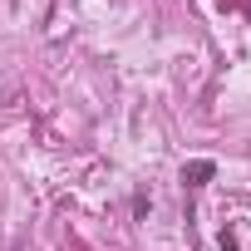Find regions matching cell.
I'll list each match as a JSON object with an SVG mask.
<instances>
[{"label":"cell","instance_id":"6da1fadb","mask_svg":"<svg viewBox=\"0 0 251 251\" xmlns=\"http://www.w3.org/2000/svg\"><path fill=\"white\" fill-rule=\"evenodd\" d=\"M212 173H217V168H212V163L202 158V163H187V168H182V182H187V187H202V182H207Z\"/></svg>","mask_w":251,"mask_h":251}]
</instances>
